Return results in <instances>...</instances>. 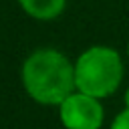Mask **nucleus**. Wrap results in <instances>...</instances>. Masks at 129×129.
Masks as SVG:
<instances>
[{
  "instance_id": "obj_1",
  "label": "nucleus",
  "mask_w": 129,
  "mask_h": 129,
  "mask_svg": "<svg viewBox=\"0 0 129 129\" xmlns=\"http://www.w3.org/2000/svg\"><path fill=\"white\" fill-rule=\"evenodd\" d=\"M22 85L36 103L60 105L77 89L75 64L54 48H38L22 64Z\"/></svg>"
},
{
  "instance_id": "obj_2",
  "label": "nucleus",
  "mask_w": 129,
  "mask_h": 129,
  "mask_svg": "<svg viewBox=\"0 0 129 129\" xmlns=\"http://www.w3.org/2000/svg\"><path fill=\"white\" fill-rule=\"evenodd\" d=\"M123 81V62L117 50L109 46H91L75 62L77 89L97 99L109 97Z\"/></svg>"
},
{
  "instance_id": "obj_3",
  "label": "nucleus",
  "mask_w": 129,
  "mask_h": 129,
  "mask_svg": "<svg viewBox=\"0 0 129 129\" xmlns=\"http://www.w3.org/2000/svg\"><path fill=\"white\" fill-rule=\"evenodd\" d=\"M58 117L67 129H99L103 125L105 111L97 97L73 91L58 105Z\"/></svg>"
},
{
  "instance_id": "obj_4",
  "label": "nucleus",
  "mask_w": 129,
  "mask_h": 129,
  "mask_svg": "<svg viewBox=\"0 0 129 129\" xmlns=\"http://www.w3.org/2000/svg\"><path fill=\"white\" fill-rule=\"evenodd\" d=\"M18 4L36 20H52L64 10L67 0H18Z\"/></svg>"
},
{
  "instance_id": "obj_5",
  "label": "nucleus",
  "mask_w": 129,
  "mask_h": 129,
  "mask_svg": "<svg viewBox=\"0 0 129 129\" xmlns=\"http://www.w3.org/2000/svg\"><path fill=\"white\" fill-rule=\"evenodd\" d=\"M111 129H129V109L121 111V113L115 117V121H113Z\"/></svg>"
},
{
  "instance_id": "obj_6",
  "label": "nucleus",
  "mask_w": 129,
  "mask_h": 129,
  "mask_svg": "<svg viewBox=\"0 0 129 129\" xmlns=\"http://www.w3.org/2000/svg\"><path fill=\"white\" fill-rule=\"evenodd\" d=\"M125 109H129V89L125 91Z\"/></svg>"
},
{
  "instance_id": "obj_7",
  "label": "nucleus",
  "mask_w": 129,
  "mask_h": 129,
  "mask_svg": "<svg viewBox=\"0 0 129 129\" xmlns=\"http://www.w3.org/2000/svg\"><path fill=\"white\" fill-rule=\"evenodd\" d=\"M127 54H129V44H127Z\"/></svg>"
}]
</instances>
